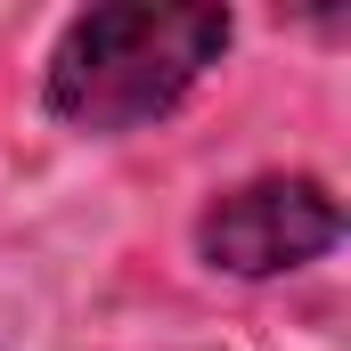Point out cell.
Segmentation results:
<instances>
[{"instance_id": "obj_2", "label": "cell", "mask_w": 351, "mask_h": 351, "mask_svg": "<svg viewBox=\"0 0 351 351\" xmlns=\"http://www.w3.org/2000/svg\"><path fill=\"white\" fill-rule=\"evenodd\" d=\"M343 245V204L311 172H262L245 188H221L196 213V254L221 278H286Z\"/></svg>"}, {"instance_id": "obj_1", "label": "cell", "mask_w": 351, "mask_h": 351, "mask_svg": "<svg viewBox=\"0 0 351 351\" xmlns=\"http://www.w3.org/2000/svg\"><path fill=\"white\" fill-rule=\"evenodd\" d=\"M237 41L229 8H156V0H114V8H82L66 16L49 74H41V106L82 131V139H123L164 123L188 90L204 82Z\"/></svg>"}]
</instances>
